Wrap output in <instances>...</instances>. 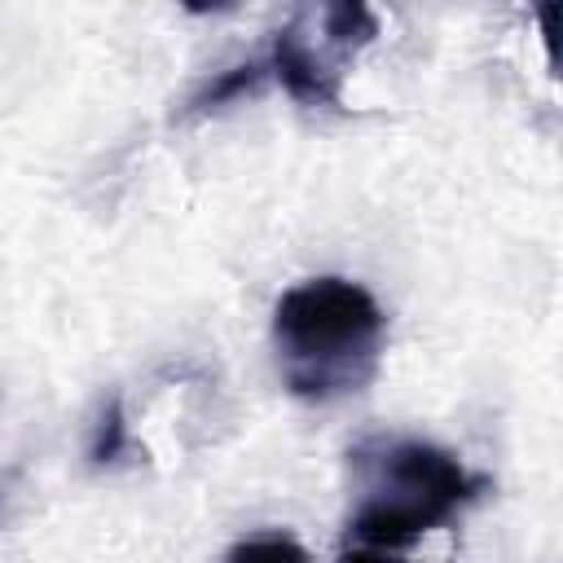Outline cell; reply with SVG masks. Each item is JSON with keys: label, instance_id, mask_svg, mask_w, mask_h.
Wrapping results in <instances>:
<instances>
[{"label": "cell", "instance_id": "5", "mask_svg": "<svg viewBox=\"0 0 563 563\" xmlns=\"http://www.w3.org/2000/svg\"><path fill=\"white\" fill-rule=\"evenodd\" d=\"M220 563H312V554L290 532L268 528V532H251V537L233 541Z\"/></svg>", "mask_w": 563, "mask_h": 563}, {"label": "cell", "instance_id": "1", "mask_svg": "<svg viewBox=\"0 0 563 563\" xmlns=\"http://www.w3.org/2000/svg\"><path fill=\"white\" fill-rule=\"evenodd\" d=\"M387 347L383 303L352 277H303L273 303V356L290 396L343 400L374 383Z\"/></svg>", "mask_w": 563, "mask_h": 563}, {"label": "cell", "instance_id": "3", "mask_svg": "<svg viewBox=\"0 0 563 563\" xmlns=\"http://www.w3.org/2000/svg\"><path fill=\"white\" fill-rule=\"evenodd\" d=\"M374 35H378V18H374V9H365L356 0L303 13L273 35V48L264 53L268 79H277L299 106L339 110L343 106V66Z\"/></svg>", "mask_w": 563, "mask_h": 563}, {"label": "cell", "instance_id": "2", "mask_svg": "<svg viewBox=\"0 0 563 563\" xmlns=\"http://www.w3.org/2000/svg\"><path fill=\"white\" fill-rule=\"evenodd\" d=\"M347 457L356 484L347 532L374 550H400L444 528L488 488V475L418 435H369Z\"/></svg>", "mask_w": 563, "mask_h": 563}, {"label": "cell", "instance_id": "6", "mask_svg": "<svg viewBox=\"0 0 563 563\" xmlns=\"http://www.w3.org/2000/svg\"><path fill=\"white\" fill-rule=\"evenodd\" d=\"M123 449H128V418H123V400H119V396H110V400L101 405V413H97L88 457H92L97 466H110V462H119V457H123Z\"/></svg>", "mask_w": 563, "mask_h": 563}, {"label": "cell", "instance_id": "4", "mask_svg": "<svg viewBox=\"0 0 563 563\" xmlns=\"http://www.w3.org/2000/svg\"><path fill=\"white\" fill-rule=\"evenodd\" d=\"M268 84V62L264 57H251V62H238V66H229V70H220V75H211L198 92H189V101H185V119H198V114H216V110H224V106H233V101H246V97H260V88Z\"/></svg>", "mask_w": 563, "mask_h": 563}, {"label": "cell", "instance_id": "7", "mask_svg": "<svg viewBox=\"0 0 563 563\" xmlns=\"http://www.w3.org/2000/svg\"><path fill=\"white\" fill-rule=\"evenodd\" d=\"M339 563H409V559H396L391 550H374V545H356V550H343Z\"/></svg>", "mask_w": 563, "mask_h": 563}]
</instances>
